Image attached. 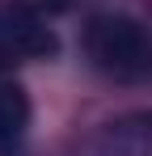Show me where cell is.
<instances>
[{
  "instance_id": "cell-1",
  "label": "cell",
  "mask_w": 152,
  "mask_h": 156,
  "mask_svg": "<svg viewBox=\"0 0 152 156\" xmlns=\"http://www.w3.org/2000/svg\"><path fill=\"white\" fill-rule=\"evenodd\" d=\"M85 55L97 72L123 84L152 76V34L127 13H93L85 26Z\"/></svg>"
},
{
  "instance_id": "cell-2",
  "label": "cell",
  "mask_w": 152,
  "mask_h": 156,
  "mask_svg": "<svg viewBox=\"0 0 152 156\" xmlns=\"http://www.w3.org/2000/svg\"><path fill=\"white\" fill-rule=\"evenodd\" d=\"M0 38L17 59H51L59 51V38L51 30V17L34 9V0H9L0 4Z\"/></svg>"
},
{
  "instance_id": "cell-3",
  "label": "cell",
  "mask_w": 152,
  "mask_h": 156,
  "mask_svg": "<svg viewBox=\"0 0 152 156\" xmlns=\"http://www.w3.org/2000/svg\"><path fill=\"white\" fill-rule=\"evenodd\" d=\"M89 156H152V110L123 114V118L106 122L97 131Z\"/></svg>"
},
{
  "instance_id": "cell-4",
  "label": "cell",
  "mask_w": 152,
  "mask_h": 156,
  "mask_svg": "<svg viewBox=\"0 0 152 156\" xmlns=\"http://www.w3.org/2000/svg\"><path fill=\"white\" fill-rule=\"evenodd\" d=\"M30 127V97L21 84H0V156H13Z\"/></svg>"
},
{
  "instance_id": "cell-5",
  "label": "cell",
  "mask_w": 152,
  "mask_h": 156,
  "mask_svg": "<svg viewBox=\"0 0 152 156\" xmlns=\"http://www.w3.org/2000/svg\"><path fill=\"white\" fill-rule=\"evenodd\" d=\"M13 59H17V55L9 51V42H4V38H0V68H9V63H13Z\"/></svg>"
}]
</instances>
